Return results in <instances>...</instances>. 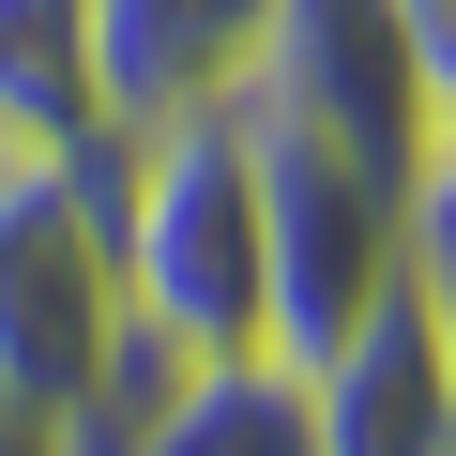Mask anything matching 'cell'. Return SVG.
Returning a JSON list of instances; mask_svg holds the SVG:
<instances>
[{"label": "cell", "instance_id": "2", "mask_svg": "<svg viewBox=\"0 0 456 456\" xmlns=\"http://www.w3.org/2000/svg\"><path fill=\"white\" fill-rule=\"evenodd\" d=\"M107 213H122V305L167 350H198V365L259 350V167H244V107L107 137Z\"/></svg>", "mask_w": 456, "mask_h": 456}, {"label": "cell", "instance_id": "5", "mask_svg": "<svg viewBox=\"0 0 456 456\" xmlns=\"http://www.w3.org/2000/svg\"><path fill=\"white\" fill-rule=\"evenodd\" d=\"M305 426H320V456H456V380H441L426 274H411L365 335H335V350L305 365Z\"/></svg>", "mask_w": 456, "mask_h": 456}, {"label": "cell", "instance_id": "7", "mask_svg": "<svg viewBox=\"0 0 456 456\" xmlns=\"http://www.w3.org/2000/svg\"><path fill=\"white\" fill-rule=\"evenodd\" d=\"M122 456H320V426H305V365L228 350V365H198V380L167 395V426H137Z\"/></svg>", "mask_w": 456, "mask_h": 456}, {"label": "cell", "instance_id": "6", "mask_svg": "<svg viewBox=\"0 0 456 456\" xmlns=\"http://www.w3.org/2000/svg\"><path fill=\"white\" fill-rule=\"evenodd\" d=\"M77 152H107L92 0H0V167H77Z\"/></svg>", "mask_w": 456, "mask_h": 456}, {"label": "cell", "instance_id": "10", "mask_svg": "<svg viewBox=\"0 0 456 456\" xmlns=\"http://www.w3.org/2000/svg\"><path fill=\"white\" fill-rule=\"evenodd\" d=\"M426 320H441V380H456V289H426Z\"/></svg>", "mask_w": 456, "mask_h": 456}, {"label": "cell", "instance_id": "9", "mask_svg": "<svg viewBox=\"0 0 456 456\" xmlns=\"http://www.w3.org/2000/svg\"><path fill=\"white\" fill-rule=\"evenodd\" d=\"M411 274H426V289H456V137H426V152H411Z\"/></svg>", "mask_w": 456, "mask_h": 456}, {"label": "cell", "instance_id": "3", "mask_svg": "<svg viewBox=\"0 0 456 456\" xmlns=\"http://www.w3.org/2000/svg\"><path fill=\"white\" fill-rule=\"evenodd\" d=\"M137 335L122 305V213H107V152L77 167H0V395H31L46 426L107 380V350Z\"/></svg>", "mask_w": 456, "mask_h": 456}, {"label": "cell", "instance_id": "4", "mask_svg": "<svg viewBox=\"0 0 456 456\" xmlns=\"http://www.w3.org/2000/svg\"><path fill=\"white\" fill-rule=\"evenodd\" d=\"M274 31H289V0H92V92H107V137L244 107V92L274 77Z\"/></svg>", "mask_w": 456, "mask_h": 456}, {"label": "cell", "instance_id": "1", "mask_svg": "<svg viewBox=\"0 0 456 456\" xmlns=\"http://www.w3.org/2000/svg\"><path fill=\"white\" fill-rule=\"evenodd\" d=\"M244 167H259V350L320 365L411 289V167H380L365 137L274 92H244Z\"/></svg>", "mask_w": 456, "mask_h": 456}, {"label": "cell", "instance_id": "8", "mask_svg": "<svg viewBox=\"0 0 456 456\" xmlns=\"http://www.w3.org/2000/svg\"><path fill=\"white\" fill-rule=\"evenodd\" d=\"M380 31H395L411 122H426V137H456V0H380Z\"/></svg>", "mask_w": 456, "mask_h": 456}]
</instances>
